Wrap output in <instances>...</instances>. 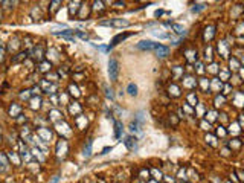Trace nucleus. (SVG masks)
<instances>
[{"label":"nucleus","mask_w":244,"mask_h":183,"mask_svg":"<svg viewBox=\"0 0 244 183\" xmlns=\"http://www.w3.org/2000/svg\"><path fill=\"white\" fill-rule=\"evenodd\" d=\"M108 77L113 82L118 81V77H119V63L115 58H110L108 61Z\"/></svg>","instance_id":"obj_1"},{"label":"nucleus","mask_w":244,"mask_h":183,"mask_svg":"<svg viewBox=\"0 0 244 183\" xmlns=\"http://www.w3.org/2000/svg\"><path fill=\"white\" fill-rule=\"evenodd\" d=\"M159 46H160V43H154L151 40H142L136 44V48L141 49V51H156Z\"/></svg>","instance_id":"obj_2"},{"label":"nucleus","mask_w":244,"mask_h":183,"mask_svg":"<svg viewBox=\"0 0 244 183\" xmlns=\"http://www.w3.org/2000/svg\"><path fill=\"white\" fill-rule=\"evenodd\" d=\"M133 35V32H124V34H118L113 40H111V43H110V46H108V49H111V48H115L116 44H119L121 41H124L125 38H128V37H131Z\"/></svg>","instance_id":"obj_3"},{"label":"nucleus","mask_w":244,"mask_h":183,"mask_svg":"<svg viewBox=\"0 0 244 183\" xmlns=\"http://www.w3.org/2000/svg\"><path fill=\"white\" fill-rule=\"evenodd\" d=\"M124 143L127 145V148H128L130 151H134V150H137V139H136V137H131V136H128V137L124 140Z\"/></svg>","instance_id":"obj_4"},{"label":"nucleus","mask_w":244,"mask_h":183,"mask_svg":"<svg viewBox=\"0 0 244 183\" xmlns=\"http://www.w3.org/2000/svg\"><path fill=\"white\" fill-rule=\"evenodd\" d=\"M34 58L37 60V61H41V58H43V55H44V52H43V46L41 44H38V46H35V49H34Z\"/></svg>","instance_id":"obj_5"},{"label":"nucleus","mask_w":244,"mask_h":183,"mask_svg":"<svg viewBox=\"0 0 244 183\" xmlns=\"http://www.w3.org/2000/svg\"><path fill=\"white\" fill-rule=\"evenodd\" d=\"M154 52L157 53V56H160V58H165V56L170 53V48H168V46H162V44H160V46H159V48H157Z\"/></svg>","instance_id":"obj_6"},{"label":"nucleus","mask_w":244,"mask_h":183,"mask_svg":"<svg viewBox=\"0 0 244 183\" xmlns=\"http://www.w3.org/2000/svg\"><path fill=\"white\" fill-rule=\"evenodd\" d=\"M20 44H22V43L19 41V38H15V37H14V38H11V41H9L8 51H9V52H14V51H17V49L20 48Z\"/></svg>","instance_id":"obj_7"},{"label":"nucleus","mask_w":244,"mask_h":183,"mask_svg":"<svg viewBox=\"0 0 244 183\" xmlns=\"http://www.w3.org/2000/svg\"><path fill=\"white\" fill-rule=\"evenodd\" d=\"M108 23H110V26H118V27H121V26H128V25H130V22H128V20H124V19H116V20H110Z\"/></svg>","instance_id":"obj_8"},{"label":"nucleus","mask_w":244,"mask_h":183,"mask_svg":"<svg viewBox=\"0 0 244 183\" xmlns=\"http://www.w3.org/2000/svg\"><path fill=\"white\" fill-rule=\"evenodd\" d=\"M20 111H22V107L19 104H12L9 107V114L12 116V118H17V116H20Z\"/></svg>","instance_id":"obj_9"},{"label":"nucleus","mask_w":244,"mask_h":183,"mask_svg":"<svg viewBox=\"0 0 244 183\" xmlns=\"http://www.w3.org/2000/svg\"><path fill=\"white\" fill-rule=\"evenodd\" d=\"M172 29H174V32L175 34H179V35H185L186 34V29L182 26V25H177V23H168Z\"/></svg>","instance_id":"obj_10"},{"label":"nucleus","mask_w":244,"mask_h":183,"mask_svg":"<svg viewBox=\"0 0 244 183\" xmlns=\"http://www.w3.org/2000/svg\"><path fill=\"white\" fill-rule=\"evenodd\" d=\"M61 2H63V0H50V5H49V11H50L52 14H53V12H57V9L60 8Z\"/></svg>","instance_id":"obj_11"},{"label":"nucleus","mask_w":244,"mask_h":183,"mask_svg":"<svg viewBox=\"0 0 244 183\" xmlns=\"http://www.w3.org/2000/svg\"><path fill=\"white\" fill-rule=\"evenodd\" d=\"M27 58V52L24 51V52H20L19 55H15L14 58H12V63H20V61H23Z\"/></svg>","instance_id":"obj_12"},{"label":"nucleus","mask_w":244,"mask_h":183,"mask_svg":"<svg viewBox=\"0 0 244 183\" xmlns=\"http://www.w3.org/2000/svg\"><path fill=\"white\" fill-rule=\"evenodd\" d=\"M81 6V0H72L70 2V12L72 14H76V9Z\"/></svg>","instance_id":"obj_13"},{"label":"nucleus","mask_w":244,"mask_h":183,"mask_svg":"<svg viewBox=\"0 0 244 183\" xmlns=\"http://www.w3.org/2000/svg\"><path fill=\"white\" fill-rule=\"evenodd\" d=\"M40 105H41V98L40 96L31 99V108H40Z\"/></svg>","instance_id":"obj_14"},{"label":"nucleus","mask_w":244,"mask_h":183,"mask_svg":"<svg viewBox=\"0 0 244 183\" xmlns=\"http://www.w3.org/2000/svg\"><path fill=\"white\" fill-rule=\"evenodd\" d=\"M128 93H130L131 96H136V95H137V85L133 84V82L128 84Z\"/></svg>","instance_id":"obj_15"},{"label":"nucleus","mask_w":244,"mask_h":183,"mask_svg":"<svg viewBox=\"0 0 244 183\" xmlns=\"http://www.w3.org/2000/svg\"><path fill=\"white\" fill-rule=\"evenodd\" d=\"M115 128H116V139H119L122 136V124L119 121H116L115 122Z\"/></svg>","instance_id":"obj_16"},{"label":"nucleus","mask_w":244,"mask_h":183,"mask_svg":"<svg viewBox=\"0 0 244 183\" xmlns=\"http://www.w3.org/2000/svg\"><path fill=\"white\" fill-rule=\"evenodd\" d=\"M40 70H41V72L50 70V63H49V61H41V63H40Z\"/></svg>","instance_id":"obj_17"},{"label":"nucleus","mask_w":244,"mask_h":183,"mask_svg":"<svg viewBox=\"0 0 244 183\" xmlns=\"http://www.w3.org/2000/svg\"><path fill=\"white\" fill-rule=\"evenodd\" d=\"M55 35H58V37H69V35H73V31H72V29H67V31L55 32Z\"/></svg>","instance_id":"obj_18"},{"label":"nucleus","mask_w":244,"mask_h":183,"mask_svg":"<svg viewBox=\"0 0 244 183\" xmlns=\"http://www.w3.org/2000/svg\"><path fill=\"white\" fill-rule=\"evenodd\" d=\"M93 9H95V11H102V9H104V5H102L101 0H95V3H93Z\"/></svg>","instance_id":"obj_19"},{"label":"nucleus","mask_w":244,"mask_h":183,"mask_svg":"<svg viewBox=\"0 0 244 183\" xmlns=\"http://www.w3.org/2000/svg\"><path fill=\"white\" fill-rule=\"evenodd\" d=\"M90 151H92V140L87 142V148H84V157L90 156Z\"/></svg>","instance_id":"obj_20"},{"label":"nucleus","mask_w":244,"mask_h":183,"mask_svg":"<svg viewBox=\"0 0 244 183\" xmlns=\"http://www.w3.org/2000/svg\"><path fill=\"white\" fill-rule=\"evenodd\" d=\"M79 110H81V107L78 105V102H73L70 105V113H79Z\"/></svg>","instance_id":"obj_21"},{"label":"nucleus","mask_w":244,"mask_h":183,"mask_svg":"<svg viewBox=\"0 0 244 183\" xmlns=\"http://www.w3.org/2000/svg\"><path fill=\"white\" fill-rule=\"evenodd\" d=\"M38 133H40V134H41V136H43V137H46V139H50V133H49V131H46V130H43V128H40V130H38Z\"/></svg>","instance_id":"obj_22"},{"label":"nucleus","mask_w":244,"mask_h":183,"mask_svg":"<svg viewBox=\"0 0 244 183\" xmlns=\"http://www.w3.org/2000/svg\"><path fill=\"white\" fill-rule=\"evenodd\" d=\"M188 101H189V102H191L192 105L197 104V98H195V95H194V93H191V95L188 96Z\"/></svg>","instance_id":"obj_23"},{"label":"nucleus","mask_w":244,"mask_h":183,"mask_svg":"<svg viewBox=\"0 0 244 183\" xmlns=\"http://www.w3.org/2000/svg\"><path fill=\"white\" fill-rule=\"evenodd\" d=\"M105 92H107V96H108L110 99H113V98H115V95H113V92H111V89H108V87H105Z\"/></svg>","instance_id":"obj_24"},{"label":"nucleus","mask_w":244,"mask_h":183,"mask_svg":"<svg viewBox=\"0 0 244 183\" xmlns=\"http://www.w3.org/2000/svg\"><path fill=\"white\" fill-rule=\"evenodd\" d=\"M171 90H172V95H174V96H179V89H177L175 85L170 87V92H171Z\"/></svg>","instance_id":"obj_25"},{"label":"nucleus","mask_w":244,"mask_h":183,"mask_svg":"<svg viewBox=\"0 0 244 183\" xmlns=\"http://www.w3.org/2000/svg\"><path fill=\"white\" fill-rule=\"evenodd\" d=\"M203 9H204V5H198V6H197V8H192V12H198V11H203Z\"/></svg>","instance_id":"obj_26"},{"label":"nucleus","mask_w":244,"mask_h":183,"mask_svg":"<svg viewBox=\"0 0 244 183\" xmlns=\"http://www.w3.org/2000/svg\"><path fill=\"white\" fill-rule=\"evenodd\" d=\"M201 87H203L204 90H208V89H209V82H208L206 79H201Z\"/></svg>","instance_id":"obj_27"},{"label":"nucleus","mask_w":244,"mask_h":183,"mask_svg":"<svg viewBox=\"0 0 244 183\" xmlns=\"http://www.w3.org/2000/svg\"><path fill=\"white\" fill-rule=\"evenodd\" d=\"M232 64H233V67H232L233 70H237V69H238V66H240V64L237 63V60H230V66H232Z\"/></svg>","instance_id":"obj_28"},{"label":"nucleus","mask_w":244,"mask_h":183,"mask_svg":"<svg viewBox=\"0 0 244 183\" xmlns=\"http://www.w3.org/2000/svg\"><path fill=\"white\" fill-rule=\"evenodd\" d=\"M115 6H116V8H124L125 5H124V2H121V0H118V2H115Z\"/></svg>","instance_id":"obj_29"},{"label":"nucleus","mask_w":244,"mask_h":183,"mask_svg":"<svg viewBox=\"0 0 244 183\" xmlns=\"http://www.w3.org/2000/svg\"><path fill=\"white\" fill-rule=\"evenodd\" d=\"M3 58H5V49H3V46L0 48V61H3Z\"/></svg>","instance_id":"obj_30"},{"label":"nucleus","mask_w":244,"mask_h":183,"mask_svg":"<svg viewBox=\"0 0 244 183\" xmlns=\"http://www.w3.org/2000/svg\"><path fill=\"white\" fill-rule=\"evenodd\" d=\"M201 125H203V127H204V128H206V130H209V128H211V127H209V124H206V122H203V124H201Z\"/></svg>","instance_id":"obj_31"},{"label":"nucleus","mask_w":244,"mask_h":183,"mask_svg":"<svg viewBox=\"0 0 244 183\" xmlns=\"http://www.w3.org/2000/svg\"><path fill=\"white\" fill-rule=\"evenodd\" d=\"M163 14V11H156V17H159V15H162Z\"/></svg>","instance_id":"obj_32"},{"label":"nucleus","mask_w":244,"mask_h":183,"mask_svg":"<svg viewBox=\"0 0 244 183\" xmlns=\"http://www.w3.org/2000/svg\"><path fill=\"white\" fill-rule=\"evenodd\" d=\"M11 3H12V5L15 6V5H17V0H11Z\"/></svg>","instance_id":"obj_33"},{"label":"nucleus","mask_w":244,"mask_h":183,"mask_svg":"<svg viewBox=\"0 0 244 183\" xmlns=\"http://www.w3.org/2000/svg\"><path fill=\"white\" fill-rule=\"evenodd\" d=\"M23 2H29V0H23Z\"/></svg>","instance_id":"obj_34"},{"label":"nucleus","mask_w":244,"mask_h":183,"mask_svg":"<svg viewBox=\"0 0 244 183\" xmlns=\"http://www.w3.org/2000/svg\"><path fill=\"white\" fill-rule=\"evenodd\" d=\"M2 2H3V0H0V3H2Z\"/></svg>","instance_id":"obj_35"}]
</instances>
